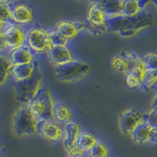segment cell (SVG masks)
<instances>
[{"mask_svg":"<svg viewBox=\"0 0 157 157\" xmlns=\"http://www.w3.org/2000/svg\"><path fill=\"white\" fill-rule=\"evenodd\" d=\"M11 18L17 25H28L33 20V11L27 4L23 2H10Z\"/></svg>","mask_w":157,"mask_h":157,"instance_id":"10","label":"cell"},{"mask_svg":"<svg viewBox=\"0 0 157 157\" xmlns=\"http://www.w3.org/2000/svg\"><path fill=\"white\" fill-rule=\"evenodd\" d=\"M0 62H1V71H0V81L1 85L4 83L8 75L10 74V68L13 64L11 63L9 57H6L3 54H1L0 57Z\"/></svg>","mask_w":157,"mask_h":157,"instance_id":"24","label":"cell"},{"mask_svg":"<svg viewBox=\"0 0 157 157\" xmlns=\"http://www.w3.org/2000/svg\"><path fill=\"white\" fill-rule=\"evenodd\" d=\"M90 67L78 60H73L67 64L55 66L56 77L62 82H75L83 78L90 71Z\"/></svg>","mask_w":157,"mask_h":157,"instance_id":"5","label":"cell"},{"mask_svg":"<svg viewBox=\"0 0 157 157\" xmlns=\"http://www.w3.org/2000/svg\"><path fill=\"white\" fill-rule=\"evenodd\" d=\"M1 24L6 25H1L0 37L4 39L6 48L10 50L11 51L23 46L26 37V32L24 31V29L20 25L14 23L1 22Z\"/></svg>","mask_w":157,"mask_h":157,"instance_id":"7","label":"cell"},{"mask_svg":"<svg viewBox=\"0 0 157 157\" xmlns=\"http://www.w3.org/2000/svg\"><path fill=\"white\" fill-rule=\"evenodd\" d=\"M53 117L57 123H68L71 119V112L68 106L61 102L54 103L53 109Z\"/></svg>","mask_w":157,"mask_h":157,"instance_id":"19","label":"cell"},{"mask_svg":"<svg viewBox=\"0 0 157 157\" xmlns=\"http://www.w3.org/2000/svg\"><path fill=\"white\" fill-rule=\"evenodd\" d=\"M153 3H155V5H156V6H157V2H156V1H155V2H153Z\"/></svg>","mask_w":157,"mask_h":157,"instance_id":"32","label":"cell"},{"mask_svg":"<svg viewBox=\"0 0 157 157\" xmlns=\"http://www.w3.org/2000/svg\"><path fill=\"white\" fill-rule=\"evenodd\" d=\"M36 62H32L29 64H16L12 65L10 68V75L15 81L24 80L32 75L36 68Z\"/></svg>","mask_w":157,"mask_h":157,"instance_id":"17","label":"cell"},{"mask_svg":"<svg viewBox=\"0 0 157 157\" xmlns=\"http://www.w3.org/2000/svg\"><path fill=\"white\" fill-rule=\"evenodd\" d=\"M141 11L138 1L127 0L123 1V10H122V16L132 17L137 15Z\"/></svg>","mask_w":157,"mask_h":157,"instance_id":"22","label":"cell"},{"mask_svg":"<svg viewBox=\"0 0 157 157\" xmlns=\"http://www.w3.org/2000/svg\"><path fill=\"white\" fill-rule=\"evenodd\" d=\"M39 120L25 105L18 109L13 119V130L18 137L32 135L37 132Z\"/></svg>","mask_w":157,"mask_h":157,"instance_id":"4","label":"cell"},{"mask_svg":"<svg viewBox=\"0 0 157 157\" xmlns=\"http://www.w3.org/2000/svg\"><path fill=\"white\" fill-rule=\"evenodd\" d=\"M157 82V71H147L145 70V73L143 78V82L141 83V88L143 90H148L151 86H152Z\"/></svg>","mask_w":157,"mask_h":157,"instance_id":"26","label":"cell"},{"mask_svg":"<svg viewBox=\"0 0 157 157\" xmlns=\"http://www.w3.org/2000/svg\"><path fill=\"white\" fill-rule=\"evenodd\" d=\"M50 34V39L51 47H66L67 41L68 39H65L62 35L57 30H53L49 32Z\"/></svg>","mask_w":157,"mask_h":157,"instance_id":"27","label":"cell"},{"mask_svg":"<svg viewBox=\"0 0 157 157\" xmlns=\"http://www.w3.org/2000/svg\"><path fill=\"white\" fill-rule=\"evenodd\" d=\"M37 132L45 140L51 142H58L61 141L64 134V130L61 126L58 123H55L51 120L39 121Z\"/></svg>","mask_w":157,"mask_h":157,"instance_id":"9","label":"cell"},{"mask_svg":"<svg viewBox=\"0 0 157 157\" xmlns=\"http://www.w3.org/2000/svg\"><path fill=\"white\" fill-rule=\"evenodd\" d=\"M88 23L94 25H105L107 16L100 1L94 2L90 5L87 10Z\"/></svg>","mask_w":157,"mask_h":157,"instance_id":"15","label":"cell"},{"mask_svg":"<svg viewBox=\"0 0 157 157\" xmlns=\"http://www.w3.org/2000/svg\"><path fill=\"white\" fill-rule=\"evenodd\" d=\"M25 43L36 54L47 53L51 48L49 32L39 27L32 28L26 32Z\"/></svg>","mask_w":157,"mask_h":157,"instance_id":"6","label":"cell"},{"mask_svg":"<svg viewBox=\"0 0 157 157\" xmlns=\"http://www.w3.org/2000/svg\"><path fill=\"white\" fill-rule=\"evenodd\" d=\"M43 74L37 62L33 73L24 80L15 81L13 83L16 99L19 103L27 105L39 90Z\"/></svg>","mask_w":157,"mask_h":157,"instance_id":"3","label":"cell"},{"mask_svg":"<svg viewBox=\"0 0 157 157\" xmlns=\"http://www.w3.org/2000/svg\"><path fill=\"white\" fill-rule=\"evenodd\" d=\"M145 73V68L143 58L136 64L135 66L126 74V82L130 88H136L141 86Z\"/></svg>","mask_w":157,"mask_h":157,"instance_id":"13","label":"cell"},{"mask_svg":"<svg viewBox=\"0 0 157 157\" xmlns=\"http://www.w3.org/2000/svg\"><path fill=\"white\" fill-rule=\"evenodd\" d=\"M10 1H0V9H1V22L3 23H13L11 18Z\"/></svg>","mask_w":157,"mask_h":157,"instance_id":"28","label":"cell"},{"mask_svg":"<svg viewBox=\"0 0 157 157\" xmlns=\"http://www.w3.org/2000/svg\"><path fill=\"white\" fill-rule=\"evenodd\" d=\"M152 126L146 120H143L141 123L136 127V128L131 133L133 140L137 143H145L148 141L149 135Z\"/></svg>","mask_w":157,"mask_h":157,"instance_id":"18","label":"cell"},{"mask_svg":"<svg viewBox=\"0 0 157 157\" xmlns=\"http://www.w3.org/2000/svg\"><path fill=\"white\" fill-rule=\"evenodd\" d=\"M98 140L94 134L88 131H82L79 133L76 139V145L82 152H87L94 146Z\"/></svg>","mask_w":157,"mask_h":157,"instance_id":"21","label":"cell"},{"mask_svg":"<svg viewBox=\"0 0 157 157\" xmlns=\"http://www.w3.org/2000/svg\"><path fill=\"white\" fill-rule=\"evenodd\" d=\"M86 27V23L78 21H60L56 25V30L67 39H72L81 29Z\"/></svg>","mask_w":157,"mask_h":157,"instance_id":"14","label":"cell"},{"mask_svg":"<svg viewBox=\"0 0 157 157\" xmlns=\"http://www.w3.org/2000/svg\"><path fill=\"white\" fill-rule=\"evenodd\" d=\"M86 27L90 31L91 33H93L94 35H96V36H99V35H102L105 32L107 31V28H106V25H91L90 23H86Z\"/></svg>","mask_w":157,"mask_h":157,"instance_id":"30","label":"cell"},{"mask_svg":"<svg viewBox=\"0 0 157 157\" xmlns=\"http://www.w3.org/2000/svg\"><path fill=\"white\" fill-rule=\"evenodd\" d=\"M143 61H144L145 70H147V71H157V54H147L143 58Z\"/></svg>","mask_w":157,"mask_h":157,"instance_id":"29","label":"cell"},{"mask_svg":"<svg viewBox=\"0 0 157 157\" xmlns=\"http://www.w3.org/2000/svg\"><path fill=\"white\" fill-rule=\"evenodd\" d=\"M64 130V138L63 141V145L68 155L73 157H82L83 152L76 145V139L79 134L78 126L74 122H69L65 124Z\"/></svg>","mask_w":157,"mask_h":157,"instance_id":"8","label":"cell"},{"mask_svg":"<svg viewBox=\"0 0 157 157\" xmlns=\"http://www.w3.org/2000/svg\"><path fill=\"white\" fill-rule=\"evenodd\" d=\"M112 67L116 71L127 74L129 70V61L123 56H116L112 61Z\"/></svg>","mask_w":157,"mask_h":157,"instance_id":"25","label":"cell"},{"mask_svg":"<svg viewBox=\"0 0 157 157\" xmlns=\"http://www.w3.org/2000/svg\"><path fill=\"white\" fill-rule=\"evenodd\" d=\"M104 10L105 12L107 19L115 17L122 16L123 1H100Z\"/></svg>","mask_w":157,"mask_h":157,"instance_id":"20","label":"cell"},{"mask_svg":"<svg viewBox=\"0 0 157 157\" xmlns=\"http://www.w3.org/2000/svg\"><path fill=\"white\" fill-rule=\"evenodd\" d=\"M86 153L88 157H108L109 149L105 143L98 140Z\"/></svg>","mask_w":157,"mask_h":157,"instance_id":"23","label":"cell"},{"mask_svg":"<svg viewBox=\"0 0 157 157\" xmlns=\"http://www.w3.org/2000/svg\"><path fill=\"white\" fill-rule=\"evenodd\" d=\"M153 23V17L145 10L140 11L132 17L119 16L109 18L105 22L107 31L120 32L122 31H138L149 27Z\"/></svg>","mask_w":157,"mask_h":157,"instance_id":"1","label":"cell"},{"mask_svg":"<svg viewBox=\"0 0 157 157\" xmlns=\"http://www.w3.org/2000/svg\"><path fill=\"white\" fill-rule=\"evenodd\" d=\"M26 105L39 121L54 120L53 109L54 103L47 87L39 88L36 95Z\"/></svg>","mask_w":157,"mask_h":157,"instance_id":"2","label":"cell"},{"mask_svg":"<svg viewBox=\"0 0 157 157\" xmlns=\"http://www.w3.org/2000/svg\"><path fill=\"white\" fill-rule=\"evenodd\" d=\"M47 54L50 61L55 64V66L73 61L72 54L67 47H52Z\"/></svg>","mask_w":157,"mask_h":157,"instance_id":"12","label":"cell"},{"mask_svg":"<svg viewBox=\"0 0 157 157\" xmlns=\"http://www.w3.org/2000/svg\"><path fill=\"white\" fill-rule=\"evenodd\" d=\"M9 58L13 65L29 64V63L33 62L32 61L33 55H32V50L26 45H23L15 50H11L10 52Z\"/></svg>","mask_w":157,"mask_h":157,"instance_id":"16","label":"cell"},{"mask_svg":"<svg viewBox=\"0 0 157 157\" xmlns=\"http://www.w3.org/2000/svg\"><path fill=\"white\" fill-rule=\"evenodd\" d=\"M148 141L152 144H157V127H152L150 132Z\"/></svg>","mask_w":157,"mask_h":157,"instance_id":"31","label":"cell"},{"mask_svg":"<svg viewBox=\"0 0 157 157\" xmlns=\"http://www.w3.org/2000/svg\"><path fill=\"white\" fill-rule=\"evenodd\" d=\"M144 120V116L135 109H128L121 113L120 116V127L122 132L131 134L133 130Z\"/></svg>","mask_w":157,"mask_h":157,"instance_id":"11","label":"cell"}]
</instances>
